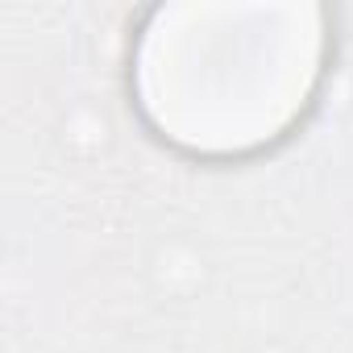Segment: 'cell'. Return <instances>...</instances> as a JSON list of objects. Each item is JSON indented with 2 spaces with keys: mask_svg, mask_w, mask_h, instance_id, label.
<instances>
[{
  "mask_svg": "<svg viewBox=\"0 0 353 353\" xmlns=\"http://www.w3.org/2000/svg\"><path fill=\"white\" fill-rule=\"evenodd\" d=\"M324 34H150L137 71L145 121L192 154H254L307 108Z\"/></svg>",
  "mask_w": 353,
  "mask_h": 353,
  "instance_id": "6da1fadb",
  "label": "cell"
}]
</instances>
